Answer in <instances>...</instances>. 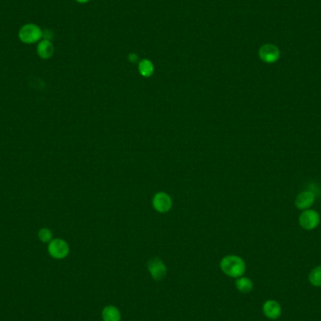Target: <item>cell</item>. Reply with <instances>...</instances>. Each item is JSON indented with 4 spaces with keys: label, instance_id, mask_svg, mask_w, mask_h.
<instances>
[{
    "label": "cell",
    "instance_id": "cell-3",
    "mask_svg": "<svg viewBox=\"0 0 321 321\" xmlns=\"http://www.w3.org/2000/svg\"><path fill=\"white\" fill-rule=\"evenodd\" d=\"M320 216L319 213L314 209H305L300 215L299 223L300 226L305 230H313L319 225Z\"/></svg>",
    "mask_w": 321,
    "mask_h": 321
},
{
    "label": "cell",
    "instance_id": "cell-13",
    "mask_svg": "<svg viewBox=\"0 0 321 321\" xmlns=\"http://www.w3.org/2000/svg\"><path fill=\"white\" fill-rule=\"evenodd\" d=\"M236 286L242 293H249L253 289V282L248 278L242 277L236 281Z\"/></svg>",
    "mask_w": 321,
    "mask_h": 321
},
{
    "label": "cell",
    "instance_id": "cell-9",
    "mask_svg": "<svg viewBox=\"0 0 321 321\" xmlns=\"http://www.w3.org/2000/svg\"><path fill=\"white\" fill-rule=\"evenodd\" d=\"M263 313H264V315L267 316L268 318L276 319L281 315L282 309H281L279 303L275 302V301H273V300H270L264 303Z\"/></svg>",
    "mask_w": 321,
    "mask_h": 321
},
{
    "label": "cell",
    "instance_id": "cell-4",
    "mask_svg": "<svg viewBox=\"0 0 321 321\" xmlns=\"http://www.w3.org/2000/svg\"><path fill=\"white\" fill-rule=\"evenodd\" d=\"M48 252L50 256L56 259H63L69 255L70 247L65 240L61 238H56L49 243Z\"/></svg>",
    "mask_w": 321,
    "mask_h": 321
},
{
    "label": "cell",
    "instance_id": "cell-15",
    "mask_svg": "<svg viewBox=\"0 0 321 321\" xmlns=\"http://www.w3.org/2000/svg\"><path fill=\"white\" fill-rule=\"evenodd\" d=\"M38 236L42 243H50L52 240V232L48 228H42L39 231Z\"/></svg>",
    "mask_w": 321,
    "mask_h": 321
},
{
    "label": "cell",
    "instance_id": "cell-7",
    "mask_svg": "<svg viewBox=\"0 0 321 321\" xmlns=\"http://www.w3.org/2000/svg\"><path fill=\"white\" fill-rule=\"evenodd\" d=\"M148 269L153 279L162 280L167 276V269L166 265L157 257L152 258L148 262Z\"/></svg>",
    "mask_w": 321,
    "mask_h": 321
},
{
    "label": "cell",
    "instance_id": "cell-8",
    "mask_svg": "<svg viewBox=\"0 0 321 321\" xmlns=\"http://www.w3.org/2000/svg\"><path fill=\"white\" fill-rule=\"evenodd\" d=\"M315 203V195L309 192V191H304L298 195L295 200V205L299 209H308L313 206Z\"/></svg>",
    "mask_w": 321,
    "mask_h": 321
},
{
    "label": "cell",
    "instance_id": "cell-17",
    "mask_svg": "<svg viewBox=\"0 0 321 321\" xmlns=\"http://www.w3.org/2000/svg\"><path fill=\"white\" fill-rule=\"evenodd\" d=\"M76 1L79 2V3H82V4H84V3H88L89 0H76Z\"/></svg>",
    "mask_w": 321,
    "mask_h": 321
},
{
    "label": "cell",
    "instance_id": "cell-1",
    "mask_svg": "<svg viewBox=\"0 0 321 321\" xmlns=\"http://www.w3.org/2000/svg\"><path fill=\"white\" fill-rule=\"evenodd\" d=\"M220 265L222 271L230 277H240L245 272V262L239 256H225Z\"/></svg>",
    "mask_w": 321,
    "mask_h": 321
},
{
    "label": "cell",
    "instance_id": "cell-2",
    "mask_svg": "<svg viewBox=\"0 0 321 321\" xmlns=\"http://www.w3.org/2000/svg\"><path fill=\"white\" fill-rule=\"evenodd\" d=\"M43 35V32L37 24H28L22 26L19 31V39L28 44L35 43Z\"/></svg>",
    "mask_w": 321,
    "mask_h": 321
},
{
    "label": "cell",
    "instance_id": "cell-6",
    "mask_svg": "<svg viewBox=\"0 0 321 321\" xmlns=\"http://www.w3.org/2000/svg\"><path fill=\"white\" fill-rule=\"evenodd\" d=\"M258 55L262 61L266 63H274L280 59L279 48L274 44L267 43L262 45L258 51Z\"/></svg>",
    "mask_w": 321,
    "mask_h": 321
},
{
    "label": "cell",
    "instance_id": "cell-10",
    "mask_svg": "<svg viewBox=\"0 0 321 321\" xmlns=\"http://www.w3.org/2000/svg\"><path fill=\"white\" fill-rule=\"evenodd\" d=\"M37 52L38 55L43 59V60H48L50 59L54 54V45L52 42L49 40H43L40 42L37 46Z\"/></svg>",
    "mask_w": 321,
    "mask_h": 321
},
{
    "label": "cell",
    "instance_id": "cell-5",
    "mask_svg": "<svg viewBox=\"0 0 321 321\" xmlns=\"http://www.w3.org/2000/svg\"><path fill=\"white\" fill-rule=\"evenodd\" d=\"M152 206L156 211L166 213L172 208V199L167 193L159 192L152 198Z\"/></svg>",
    "mask_w": 321,
    "mask_h": 321
},
{
    "label": "cell",
    "instance_id": "cell-16",
    "mask_svg": "<svg viewBox=\"0 0 321 321\" xmlns=\"http://www.w3.org/2000/svg\"><path fill=\"white\" fill-rule=\"evenodd\" d=\"M128 59H129V61H131L132 63H136L137 60H138V57H137L136 54L131 53L129 55Z\"/></svg>",
    "mask_w": 321,
    "mask_h": 321
},
{
    "label": "cell",
    "instance_id": "cell-14",
    "mask_svg": "<svg viewBox=\"0 0 321 321\" xmlns=\"http://www.w3.org/2000/svg\"><path fill=\"white\" fill-rule=\"evenodd\" d=\"M309 280L311 284L315 286H321V266L312 270L309 274Z\"/></svg>",
    "mask_w": 321,
    "mask_h": 321
},
{
    "label": "cell",
    "instance_id": "cell-12",
    "mask_svg": "<svg viewBox=\"0 0 321 321\" xmlns=\"http://www.w3.org/2000/svg\"><path fill=\"white\" fill-rule=\"evenodd\" d=\"M102 318L104 321H120V313L115 306H106L102 310Z\"/></svg>",
    "mask_w": 321,
    "mask_h": 321
},
{
    "label": "cell",
    "instance_id": "cell-11",
    "mask_svg": "<svg viewBox=\"0 0 321 321\" xmlns=\"http://www.w3.org/2000/svg\"><path fill=\"white\" fill-rule=\"evenodd\" d=\"M138 71L143 77H150L154 72V66L149 60H142L138 64Z\"/></svg>",
    "mask_w": 321,
    "mask_h": 321
}]
</instances>
